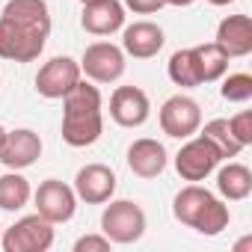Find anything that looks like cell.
<instances>
[{"mask_svg": "<svg viewBox=\"0 0 252 252\" xmlns=\"http://www.w3.org/2000/svg\"><path fill=\"white\" fill-rule=\"evenodd\" d=\"M160 128L172 140H190L202 128V107L190 95H172L160 107Z\"/></svg>", "mask_w": 252, "mask_h": 252, "instance_id": "obj_5", "label": "cell"}, {"mask_svg": "<svg viewBox=\"0 0 252 252\" xmlns=\"http://www.w3.org/2000/svg\"><path fill=\"white\" fill-rule=\"evenodd\" d=\"M0 234H3V231H0Z\"/></svg>", "mask_w": 252, "mask_h": 252, "instance_id": "obj_32", "label": "cell"}, {"mask_svg": "<svg viewBox=\"0 0 252 252\" xmlns=\"http://www.w3.org/2000/svg\"><path fill=\"white\" fill-rule=\"evenodd\" d=\"M36 214H42L48 222H68L77 211V196H74V187L57 181V178H48L39 184L36 190Z\"/></svg>", "mask_w": 252, "mask_h": 252, "instance_id": "obj_8", "label": "cell"}, {"mask_svg": "<svg viewBox=\"0 0 252 252\" xmlns=\"http://www.w3.org/2000/svg\"><path fill=\"white\" fill-rule=\"evenodd\" d=\"M149 113H152V104L140 86H119L110 95V116L122 128H140V125L149 122Z\"/></svg>", "mask_w": 252, "mask_h": 252, "instance_id": "obj_10", "label": "cell"}, {"mask_svg": "<svg viewBox=\"0 0 252 252\" xmlns=\"http://www.w3.org/2000/svg\"><path fill=\"white\" fill-rule=\"evenodd\" d=\"M3 137H6V128H3V125H0V146H3Z\"/></svg>", "mask_w": 252, "mask_h": 252, "instance_id": "obj_30", "label": "cell"}, {"mask_svg": "<svg viewBox=\"0 0 252 252\" xmlns=\"http://www.w3.org/2000/svg\"><path fill=\"white\" fill-rule=\"evenodd\" d=\"M80 74L95 83H113L125 74V51L113 42H92L80 57Z\"/></svg>", "mask_w": 252, "mask_h": 252, "instance_id": "obj_6", "label": "cell"}, {"mask_svg": "<svg viewBox=\"0 0 252 252\" xmlns=\"http://www.w3.org/2000/svg\"><path fill=\"white\" fill-rule=\"evenodd\" d=\"M172 214H175L178 222H184V225H190V228H196L199 234H208V237H214L222 228H228V220H231L228 205L220 202L211 190L199 187L196 181L175 193Z\"/></svg>", "mask_w": 252, "mask_h": 252, "instance_id": "obj_2", "label": "cell"}, {"mask_svg": "<svg viewBox=\"0 0 252 252\" xmlns=\"http://www.w3.org/2000/svg\"><path fill=\"white\" fill-rule=\"evenodd\" d=\"M193 51V63H196V74H199V83H214L225 74L228 68V54L217 45V42H208V45H196L190 48Z\"/></svg>", "mask_w": 252, "mask_h": 252, "instance_id": "obj_19", "label": "cell"}, {"mask_svg": "<svg viewBox=\"0 0 252 252\" xmlns=\"http://www.w3.org/2000/svg\"><path fill=\"white\" fill-rule=\"evenodd\" d=\"M101 234L110 237V243H137L146 234L143 208L131 199L110 202L101 214Z\"/></svg>", "mask_w": 252, "mask_h": 252, "instance_id": "obj_3", "label": "cell"}, {"mask_svg": "<svg viewBox=\"0 0 252 252\" xmlns=\"http://www.w3.org/2000/svg\"><path fill=\"white\" fill-rule=\"evenodd\" d=\"M110 249V237L104 234H83L74 243V252H107Z\"/></svg>", "mask_w": 252, "mask_h": 252, "instance_id": "obj_26", "label": "cell"}, {"mask_svg": "<svg viewBox=\"0 0 252 252\" xmlns=\"http://www.w3.org/2000/svg\"><path fill=\"white\" fill-rule=\"evenodd\" d=\"M80 27L92 36H110L125 27V6L119 0H89L83 3Z\"/></svg>", "mask_w": 252, "mask_h": 252, "instance_id": "obj_15", "label": "cell"}, {"mask_svg": "<svg viewBox=\"0 0 252 252\" xmlns=\"http://www.w3.org/2000/svg\"><path fill=\"white\" fill-rule=\"evenodd\" d=\"M30 196H33L30 181L18 169H9L6 175H0V208L3 211H21L30 202Z\"/></svg>", "mask_w": 252, "mask_h": 252, "instance_id": "obj_21", "label": "cell"}, {"mask_svg": "<svg viewBox=\"0 0 252 252\" xmlns=\"http://www.w3.org/2000/svg\"><path fill=\"white\" fill-rule=\"evenodd\" d=\"M163 30L155 21H134L122 33V51L134 60H152L163 48Z\"/></svg>", "mask_w": 252, "mask_h": 252, "instance_id": "obj_16", "label": "cell"}, {"mask_svg": "<svg viewBox=\"0 0 252 252\" xmlns=\"http://www.w3.org/2000/svg\"><path fill=\"white\" fill-rule=\"evenodd\" d=\"M42 158V140L30 128L6 131L3 146H0V163L6 169H27Z\"/></svg>", "mask_w": 252, "mask_h": 252, "instance_id": "obj_12", "label": "cell"}, {"mask_svg": "<svg viewBox=\"0 0 252 252\" xmlns=\"http://www.w3.org/2000/svg\"><path fill=\"white\" fill-rule=\"evenodd\" d=\"M0 246L6 252H48L54 246V222H48L42 214L21 217L0 234Z\"/></svg>", "mask_w": 252, "mask_h": 252, "instance_id": "obj_4", "label": "cell"}, {"mask_svg": "<svg viewBox=\"0 0 252 252\" xmlns=\"http://www.w3.org/2000/svg\"><path fill=\"white\" fill-rule=\"evenodd\" d=\"M220 152L199 134V137H193L190 143H184L181 146V152L175 155V169H178V175L184 178V181H205L217 166H220Z\"/></svg>", "mask_w": 252, "mask_h": 252, "instance_id": "obj_7", "label": "cell"}, {"mask_svg": "<svg viewBox=\"0 0 252 252\" xmlns=\"http://www.w3.org/2000/svg\"><path fill=\"white\" fill-rule=\"evenodd\" d=\"M220 95L225 98V101H231V104H243V101H249L252 98V77L249 74H228L225 80H222V86H220Z\"/></svg>", "mask_w": 252, "mask_h": 252, "instance_id": "obj_24", "label": "cell"}, {"mask_svg": "<svg viewBox=\"0 0 252 252\" xmlns=\"http://www.w3.org/2000/svg\"><path fill=\"white\" fill-rule=\"evenodd\" d=\"M104 131V116H101V92L98 86L77 80L71 92L63 98V140L71 149H86L98 143Z\"/></svg>", "mask_w": 252, "mask_h": 252, "instance_id": "obj_1", "label": "cell"}, {"mask_svg": "<svg viewBox=\"0 0 252 252\" xmlns=\"http://www.w3.org/2000/svg\"><path fill=\"white\" fill-rule=\"evenodd\" d=\"M166 71H169V80H172L175 86H184V89L202 86V83H199V74H196V63H193V51H190V48L175 51V54L169 57Z\"/></svg>", "mask_w": 252, "mask_h": 252, "instance_id": "obj_23", "label": "cell"}, {"mask_svg": "<svg viewBox=\"0 0 252 252\" xmlns=\"http://www.w3.org/2000/svg\"><path fill=\"white\" fill-rule=\"evenodd\" d=\"M193 0H166V6H190Z\"/></svg>", "mask_w": 252, "mask_h": 252, "instance_id": "obj_28", "label": "cell"}, {"mask_svg": "<svg viewBox=\"0 0 252 252\" xmlns=\"http://www.w3.org/2000/svg\"><path fill=\"white\" fill-rule=\"evenodd\" d=\"M48 39H39L21 27H15L12 21L0 18V60H12V63H33L39 60V54L45 51Z\"/></svg>", "mask_w": 252, "mask_h": 252, "instance_id": "obj_13", "label": "cell"}, {"mask_svg": "<svg viewBox=\"0 0 252 252\" xmlns=\"http://www.w3.org/2000/svg\"><path fill=\"white\" fill-rule=\"evenodd\" d=\"M0 18L12 21L15 27L39 36V39H48L51 36V9L45 0H9L0 12Z\"/></svg>", "mask_w": 252, "mask_h": 252, "instance_id": "obj_14", "label": "cell"}, {"mask_svg": "<svg viewBox=\"0 0 252 252\" xmlns=\"http://www.w3.org/2000/svg\"><path fill=\"white\" fill-rule=\"evenodd\" d=\"M166 149L163 143L152 140V137H143V140H134L131 149H128V166L134 175L140 178H158L163 169H166Z\"/></svg>", "mask_w": 252, "mask_h": 252, "instance_id": "obj_17", "label": "cell"}, {"mask_svg": "<svg viewBox=\"0 0 252 252\" xmlns=\"http://www.w3.org/2000/svg\"><path fill=\"white\" fill-rule=\"evenodd\" d=\"M217 190L228 202H240L252 193V172L243 163H225L217 172Z\"/></svg>", "mask_w": 252, "mask_h": 252, "instance_id": "obj_20", "label": "cell"}, {"mask_svg": "<svg viewBox=\"0 0 252 252\" xmlns=\"http://www.w3.org/2000/svg\"><path fill=\"white\" fill-rule=\"evenodd\" d=\"M80 3H89V0H80Z\"/></svg>", "mask_w": 252, "mask_h": 252, "instance_id": "obj_31", "label": "cell"}, {"mask_svg": "<svg viewBox=\"0 0 252 252\" xmlns=\"http://www.w3.org/2000/svg\"><path fill=\"white\" fill-rule=\"evenodd\" d=\"M202 137L220 152V158L222 160H228V158H237L240 152H243V146L234 140V134H231V128H228V119H211L205 128H202Z\"/></svg>", "mask_w": 252, "mask_h": 252, "instance_id": "obj_22", "label": "cell"}, {"mask_svg": "<svg viewBox=\"0 0 252 252\" xmlns=\"http://www.w3.org/2000/svg\"><path fill=\"white\" fill-rule=\"evenodd\" d=\"M116 193V175L104 163H86L74 175V196L86 205H104Z\"/></svg>", "mask_w": 252, "mask_h": 252, "instance_id": "obj_11", "label": "cell"}, {"mask_svg": "<svg viewBox=\"0 0 252 252\" xmlns=\"http://www.w3.org/2000/svg\"><path fill=\"white\" fill-rule=\"evenodd\" d=\"M211 6H228V3H234V0H208Z\"/></svg>", "mask_w": 252, "mask_h": 252, "instance_id": "obj_29", "label": "cell"}, {"mask_svg": "<svg viewBox=\"0 0 252 252\" xmlns=\"http://www.w3.org/2000/svg\"><path fill=\"white\" fill-rule=\"evenodd\" d=\"M228 128H231L234 140H237L243 149H246V146H252V113H249V110H243V113L231 116V119H228Z\"/></svg>", "mask_w": 252, "mask_h": 252, "instance_id": "obj_25", "label": "cell"}, {"mask_svg": "<svg viewBox=\"0 0 252 252\" xmlns=\"http://www.w3.org/2000/svg\"><path fill=\"white\" fill-rule=\"evenodd\" d=\"M80 80V63H74L71 57H54L48 60L39 74H36V92L42 98H65L71 92V86Z\"/></svg>", "mask_w": 252, "mask_h": 252, "instance_id": "obj_9", "label": "cell"}, {"mask_svg": "<svg viewBox=\"0 0 252 252\" xmlns=\"http://www.w3.org/2000/svg\"><path fill=\"white\" fill-rule=\"evenodd\" d=\"M217 45L231 57H249L252 54V21L249 15H228L217 27Z\"/></svg>", "mask_w": 252, "mask_h": 252, "instance_id": "obj_18", "label": "cell"}, {"mask_svg": "<svg viewBox=\"0 0 252 252\" xmlns=\"http://www.w3.org/2000/svg\"><path fill=\"white\" fill-rule=\"evenodd\" d=\"M122 6H128L137 15H152V12H158V9L166 6V0H125Z\"/></svg>", "mask_w": 252, "mask_h": 252, "instance_id": "obj_27", "label": "cell"}]
</instances>
